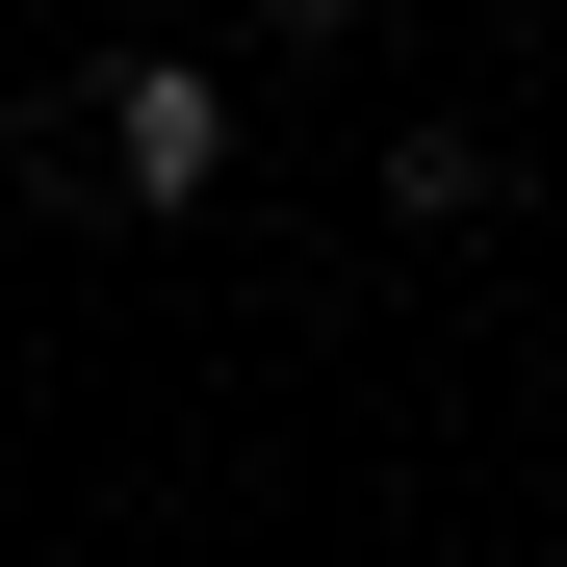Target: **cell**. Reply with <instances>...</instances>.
<instances>
[{"label": "cell", "instance_id": "6da1fadb", "mask_svg": "<svg viewBox=\"0 0 567 567\" xmlns=\"http://www.w3.org/2000/svg\"><path fill=\"white\" fill-rule=\"evenodd\" d=\"M78 155H104V207H207V181H233V78H207V52H130L104 130H52V181H78Z\"/></svg>", "mask_w": 567, "mask_h": 567}]
</instances>
